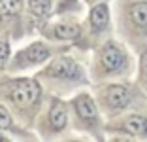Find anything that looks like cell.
<instances>
[{"label":"cell","instance_id":"6da1fadb","mask_svg":"<svg viewBox=\"0 0 147 142\" xmlns=\"http://www.w3.org/2000/svg\"><path fill=\"white\" fill-rule=\"evenodd\" d=\"M9 97L17 106H30L40 97V85L34 80H21V82L15 83Z\"/></svg>","mask_w":147,"mask_h":142},{"label":"cell","instance_id":"7a4b0ae2","mask_svg":"<svg viewBox=\"0 0 147 142\" xmlns=\"http://www.w3.org/2000/svg\"><path fill=\"white\" fill-rule=\"evenodd\" d=\"M100 63L104 66V70L108 72H117L126 65V57L121 51V47H117L113 42H108L100 53Z\"/></svg>","mask_w":147,"mask_h":142},{"label":"cell","instance_id":"3957f363","mask_svg":"<svg viewBox=\"0 0 147 142\" xmlns=\"http://www.w3.org/2000/svg\"><path fill=\"white\" fill-rule=\"evenodd\" d=\"M51 76L57 78H68V80H78L81 76V68L76 65V61H72L70 57H62V59H57L47 70Z\"/></svg>","mask_w":147,"mask_h":142},{"label":"cell","instance_id":"277c9868","mask_svg":"<svg viewBox=\"0 0 147 142\" xmlns=\"http://www.w3.org/2000/svg\"><path fill=\"white\" fill-rule=\"evenodd\" d=\"M130 100H132V93L125 85H109L106 89V102H108V106L115 108V110L126 108Z\"/></svg>","mask_w":147,"mask_h":142},{"label":"cell","instance_id":"5b68a950","mask_svg":"<svg viewBox=\"0 0 147 142\" xmlns=\"http://www.w3.org/2000/svg\"><path fill=\"white\" fill-rule=\"evenodd\" d=\"M123 129L125 133L132 134V137H147V117L140 116V114H132L125 119L123 123Z\"/></svg>","mask_w":147,"mask_h":142},{"label":"cell","instance_id":"8992f818","mask_svg":"<svg viewBox=\"0 0 147 142\" xmlns=\"http://www.w3.org/2000/svg\"><path fill=\"white\" fill-rule=\"evenodd\" d=\"M76 110H78L79 117H83L85 121H94L96 117H98L96 104L89 95H81V97L76 100Z\"/></svg>","mask_w":147,"mask_h":142},{"label":"cell","instance_id":"52a82bcc","mask_svg":"<svg viewBox=\"0 0 147 142\" xmlns=\"http://www.w3.org/2000/svg\"><path fill=\"white\" fill-rule=\"evenodd\" d=\"M130 21L134 23V27L142 30H147V2H136L130 6L128 10Z\"/></svg>","mask_w":147,"mask_h":142},{"label":"cell","instance_id":"ba28073f","mask_svg":"<svg viewBox=\"0 0 147 142\" xmlns=\"http://www.w3.org/2000/svg\"><path fill=\"white\" fill-rule=\"evenodd\" d=\"M108 21H109V13L106 4H98L91 10V25L96 30H104L108 27Z\"/></svg>","mask_w":147,"mask_h":142},{"label":"cell","instance_id":"9c48e42d","mask_svg":"<svg viewBox=\"0 0 147 142\" xmlns=\"http://www.w3.org/2000/svg\"><path fill=\"white\" fill-rule=\"evenodd\" d=\"M21 57L26 59V63H42V61H45L49 57V51L42 46V44H32Z\"/></svg>","mask_w":147,"mask_h":142},{"label":"cell","instance_id":"30bf717a","mask_svg":"<svg viewBox=\"0 0 147 142\" xmlns=\"http://www.w3.org/2000/svg\"><path fill=\"white\" fill-rule=\"evenodd\" d=\"M49 119H51V125H53V129H57V131H61L62 127L66 125V108H64V104H61V102H57L55 106H53V110H51V116H49Z\"/></svg>","mask_w":147,"mask_h":142},{"label":"cell","instance_id":"8fae6325","mask_svg":"<svg viewBox=\"0 0 147 142\" xmlns=\"http://www.w3.org/2000/svg\"><path fill=\"white\" fill-rule=\"evenodd\" d=\"M28 4H30V12L38 17L47 15L51 10V0H28Z\"/></svg>","mask_w":147,"mask_h":142},{"label":"cell","instance_id":"7c38bea8","mask_svg":"<svg viewBox=\"0 0 147 142\" xmlns=\"http://www.w3.org/2000/svg\"><path fill=\"white\" fill-rule=\"evenodd\" d=\"M55 34H57V38H64V40L78 38L79 36V27H76V25H59L55 29Z\"/></svg>","mask_w":147,"mask_h":142},{"label":"cell","instance_id":"4fadbf2b","mask_svg":"<svg viewBox=\"0 0 147 142\" xmlns=\"http://www.w3.org/2000/svg\"><path fill=\"white\" fill-rule=\"evenodd\" d=\"M21 6H23V0H0V8L8 15H17L21 12Z\"/></svg>","mask_w":147,"mask_h":142},{"label":"cell","instance_id":"5bb4252c","mask_svg":"<svg viewBox=\"0 0 147 142\" xmlns=\"http://www.w3.org/2000/svg\"><path fill=\"white\" fill-rule=\"evenodd\" d=\"M9 125H11V116L6 108L0 106V129H8Z\"/></svg>","mask_w":147,"mask_h":142},{"label":"cell","instance_id":"9a60e30c","mask_svg":"<svg viewBox=\"0 0 147 142\" xmlns=\"http://www.w3.org/2000/svg\"><path fill=\"white\" fill-rule=\"evenodd\" d=\"M140 70H142V80L147 87V49L142 53V59H140Z\"/></svg>","mask_w":147,"mask_h":142},{"label":"cell","instance_id":"2e32d148","mask_svg":"<svg viewBox=\"0 0 147 142\" xmlns=\"http://www.w3.org/2000/svg\"><path fill=\"white\" fill-rule=\"evenodd\" d=\"M8 55H9V46L6 42H0V68L4 66V63H6V59H8Z\"/></svg>","mask_w":147,"mask_h":142},{"label":"cell","instance_id":"e0dca14e","mask_svg":"<svg viewBox=\"0 0 147 142\" xmlns=\"http://www.w3.org/2000/svg\"><path fill=\"white\" fill-rule=\"evenodd\" d=\"M0 140H2V137H0Z\"/></svg>","mask_w":147,"mask_h":142}]
</instances>
